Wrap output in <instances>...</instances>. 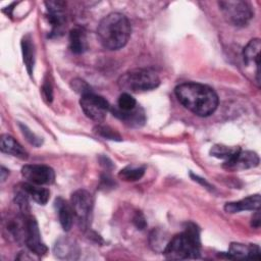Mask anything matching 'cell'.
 Wrapping results in <instances>:
<instances>
[{
  "instance_id": "1",
  "label": "cell",
  "mask_w": 261,
  "mask_h": 261,
  "mask_svg": "<svg viewBox=\"0 0 261 261\" xmlns=\"http://www.w3.org/2000/svg\"><path fill=\"white\" fill-rule=\"evenodd\" d=\"M178 102L198 116H209L218 106V96L209 86L199 83H184L175 90Z\"/></svg>"
},
{
  "instance_id": "2",
  "label": "cell",
  "mask_w": 261,
  "mask_h": 261,
  "mask_svg": "<svg viewBox=\"0 0 261 261\" xmlns=\"http://www.w3.org/2000/svg\"><path fill=\"white\" fill-rule=\"evenodd\" d=\"M130 32V23L126 16L119 12H111L100 20L97 36L105 49L118 50L125 46Z\"/></svg>"
},
{
  "instance_id": "3",
  "label": "cell",
  "mask_w": 261,
  "mask_h": 261,
  "mask_svg": "<svg viewBox=\"0 0 261 261\" xmlns=\"http://www.w3.org/2000/svg\"><path fill=\"white\" fill-rule=\"evenodd\" d=\"M200 232L194 223H188L185 230L174 236L166 245L163 254L169 260L196 259L200 257Z\"/></svg>"
},
{
  "instance_id": "4",
  "label": "cell",
  "mask_w": 261,
  "mask_h": 261,
  "mask_svg": "<svg viewBox=\"0 0 261 261\" xmlns=\"http://www.w3.org/2000/svg\"><path fill=\"white\" fill-rule=\"evenodd\" d=\"M119 89L126 93H142L156 89L160 85L158 74L148 68H136L124 72L117 81Z\"/></svg>"
},
{
  "instance_id": "5",
  "label": "cell",
  "mask_w": 261,
  "mask_h": 261,
  "mask_svg": "<svg viewBox=\"0 0 261 261\" xmlns=\"http://www.w3.org/2000/svg\"><path fill=\"white\" fill-rule=\"evenodd\" d=\"M218 6L225 20L234 27L247 25L254 15V10L247 1H219Z\"/></svg>"
},
{
  "instance_id": "6",
  "label": "cell",
  "mask_w": 261,
  "mask_h": 261,
  "mask_svg": "<svg viewBox=\"0 0 261 261\" xmlns=\"http://www.w3.org/2000/svg\"><path fill=\"white\" fill-rule=\"evenodd\" d=\"M92 195L86 190H77L71 195L70 205L81 229L86 230L91 222L93 211Z\"/></svg>"
},
{
  "instance_id": "7",
  "label": "cell",
  "mask_w": 261,
  "mask_h": 261,
  "mask_svg": "<svg viewBox=\"0 0 261 261\" xmlns=\"http://www.w3.org/2000/svg\"><path fill=\"white\" fill-rule=\"evenodd\" d=\"M80 104L86 116L97 122L103 121L107 112L110 110V105L107 100L93 92L83 95Z\"/></svg>"
},
{
  "instance_id": "8",
  "label": "cell",
  "mask_w": 261,
  "mask_h": 261,
  "mask_svg": "<svg viewBox=\"0 0 261 261\" xmlns=\"http://www.w3.org/2000/svg\"><path fill=\"white\" fill-rule=\"evenodd\" d=\"M21 175L28 182L38 186L51 185L55 179L54 170L44 164H27L21 168Z\"/></svg>"
},
{
  "instance_id": "9",
  "label": "cell",
  "mask_w": 261,
  "mask_h": 261,
  "mask_svg": "<svg viewBox=\"0 0 261 261\" xmlns=\"http://www.w3.org/2000/svg\"><path fill=\"white\" fill-rule=\"evenodd\" d=\"M25 245L31 252L38 256H42L47 253L48 249L41 239L40 229L36 219L28 215L27 216V230H25Z\"/></svg>"
},
{
  "instance_id": "10",
  "label": "cell",
  "mask_w": 261,
  "mask_h": 261,
  "mask_svg": "<svg viewBox=\"0 0 261 261\" xmlns=\"http://www.w3.org/2000/svg\"><path fill=\"white\" fill-rule=\"evenodd\" d=\"M259 164V156L253 151L240 150L230 159L224 161L223 167L227 170H244L254 168Z\"/></svg>"
},
{
  "instance_id": "11",
  "label": "cell",
  "mask_w": 261,
  "mask_h": 261,
  "mask_svg": "<svg viewBox=\"0 0 261 261\" xmlns=\"http://www.w3.org/2000/svg\"><path fill=\"white\" fill-rule=\"evenodd\" d=\"M48 11V20L52 27L51 35L58 36L62 33L64 24L63 8L65 3L62 1H47L45 2Z\"/></svg>"
},
{
  "instance_id": "12",
  "label": "cell",
  "mask_w": 261,
  "mask_h": 261,
  "mask_svg": "<svg viewBox=\"0 0 261 261\" xmlns=\"http://www.w3.org/2000/svg\"><path fill=\"white\" fill-rule=\"evenodd\" d=\"M226 257L229 259H260V248L258 245H244L241 243H231Z\"/></svg>"
},
{
  "instance_id": "13",
  "label": "cell",
  "mask_w": 261,
  "mask_h": 261,
  "mask_svg": "<svg viewBox=\"0 0 261 261\" xmlns=\"http://www.w3.org/2000/svg\"><path fill=\"white\" fill-rule=\"evenodd\" d=\"M110 111L113 113V115L120 120L124 121L126 124L130 126H141L146 121L145 112L142 107L138 106L129 111H122L118 109L117 107H110Z\"/></svg>"
},
{
  "instance_id": "14",
  "label": "cell",
  "mask_w": 261,
  "mask_h": 261,
  "mask_svg": "<svg viewBox=\"0 0 261 261\" xmlns=\"http://www.w3.org/2000/svg\"><path fill=\"white\" fill-rule=\"evenodd\" d=\"M260 49H261V42L260 39H252L244 48L243 50V57L244 61L247 65H256V72H257V83L260 82L259 75V67H260Z\"/></svg>"
},
{
  "instance_id": "15",
  "label": "cell",
  "mask_w": 261,
  "mask_h": 261,
  "mask_svg": "<svg viewBox=\"0 0 261 261\" xmlns=\"http://www.w3.org/2000/svg\"><path fill=\"white\" fill-rule=\"evenodd\" d=\"M80 250L77 245L68 239H60L54 246V255L63 260L77 259Z\"/></svg>"
},
{
  "instance_id": "16",
  "label": "cell",
  "mask_w": 261,
  "mask_h": 261,
  "mask_svg": "<svg viewBox=\"0 0 261 261\" xmlns=\"http://www.w3.org/2000/svg\"><path fill=\"white\" fill-rule=\"evenodd\" d=\"M260 208V195H252L236 202H228L224 206V210L227 213H238L245 210L256 211Z\"/></svg>"
},
{
  "instance_id": "17",
  "label": "cell",
  "mask_w": 261,
  "mask_h": 261,
  "mask_svg": "<svg viewBox=\"0 0 261 261\" xmlns=\"http://www.w3.org/2000/svg\"><path fill=\"white\" fill-rule=\"evenodd\" d=\"M0 149L3 153L10 154L19 159L25 160L28 159V152L23 149V147L14 140L13 137L9 135H2L0 140Z\"/></svg>"
},
{
  "instance_id": "18",
  "label": "cell",
  "mask_w": 261,
  "mask_h": 261,
  "mask_svg": "<svg viewBox=\"0 0 261 261\" xmlns=\"http://www.w3.org/2000/svg\"><path fill=\"white\" fill-rule=\"evenodd\" d=\"M55 207L57 209L59 221L62 228L65 231H68L71 228V225L73 222V216H74L71 205L68 204L62 198H57L55 200Z\"/></svg>"
},
{
  "instance_id": "19",
  "label": "cell",
  "mask_w": 261,
  "mask_h": 261,
  "mask_svg": "<svg viewBox=\"0 0 261 261\" xmlns=\"http://www.w3.org/2000/svg\"><path fill=\"white\" fill-rule=\"evenodd\" d=\"M19 187L24 191V193L30 198H32L36 203L40 205H45L50 198L49 190L42 188L41 186L34 185L31 182H24L21 184Z\"/></svg>"
},
{
  "instance_id": "20",
  "label": "cell",
  "mask_w": 261,
  "mask_h": 261,
  "mask_svg": "<svg viewBox=\"0 0 261 261\" xmlns=\"http://www.w3.org/2000/svg\"><path fill=\"white\" fill-rule=\"evenodd\" d=\"M21 52L28 73L32 75L35 65V46L30 35L24 36L21 40Z\"/></svg>"
},
{
  "instance_id": "21",
  "label": "cell",
  "mask_w": 261,
  "mask_h": 261,
  "mask_svg": "<svg viewBox=\"0 0 261 261\" xmlns=\"http://www.w3.org/2000/svg\"><path fill=\"white\" fill-rule=\"evenodd\" d=\"M69 48H70L71 52H73L75 54L84 53L87 50V48H88L87 37L83 30L75 28L70 31V33H69Z\"/></svg>"
},
{
  "instance_id": "22",
  "label": "cell",
  "mask_w": 261,
  "mask_h": 261,
  "mask_svg": "<svg viewBox=\"0 0 261 261\" xmlns=\"http://www.w3.org/2000/svg\"><path fill=\"white\" fill-rule=\"evenodd\" d=\"M145 169V166L141 165H127L119 171L118 176L125 181H136L142 178Z\"/></svg>"
},
{
  "instance_id": "23",
  "label": "cell",
  "mask_w": 261,
  "mask_h": 261,
  "mask_svg": "<svg viewBox=\"0 0 261 261\" xmlns=\"http://www.w3.org/2000/svg\"><path fill=\"white\" fill-rule=\"evenodd\" d=\"M240 150H241L240 147H229V146L217 144L210 149V154L213 157H216L218 159H223L226 161L230 159L232 156H234Z\"/></svg>"
},
{
  "instance_id": "24",
  "label": "cell",
  "mask_w": 261,
  "mask_h": 261,
  "mask_svg": "<svg viewBox=\"0 0 261 261\" xmlns=\"http://www.w3.org/2000/svg\"><path fill=\"white\" fill-rule=\"evenodd\" d=\"M116 107L122 111H129L137 107V101L129 93L122 92L118 97Z\"/></svg>"
},
{
  "instance_id": "25",
  "label": "cell",
  "mask_w": 261,
  "mask_h": 261,
  "mask_svg": "<svg viewBox=\"0 0 261 261\" xmlns=\"http://www.w3.org/2000/svg\"><path fill=\"white\" fill-rule=\"evenodd\" d=\"M94 132L99 135L100 137L107 139V140H112V141H121V137L119 136V134H117L114 129H112L110 126L108 125H104V124H98L95 126Z\"/></svg>"
},
{
  "instance_id": "26",
  "label": "cell",
  "mask_w": 261,
  "mask_h": 261,
  "mask_svg": "<svg viewBox=\"0 0 261 261\" xmlns=\"http://www.w3.org/2000/svg\"><path fill=\"white\" fill-rule=\"evenodd\" d=\"M18 126L21 130V134L23 135L24 139L32 145L36 146V147H39L40 145H42V138L38 137L36 134H34L33 132H31V129L25 125V124H22V123H18Z\"/></svg>"
},
{
  "instance_id": "27",
  "label": "cell",
  "mask_w": 261,
  "mask_h": 261,
  "mask_svg": "<svg viewBox=\"0 0 261 261\" xmlns=\"http://www.w3.org/2000/svg\"><path fill=\"white\" fill-rule=\"evenodd\" d=\"M71 87L72 89L80 93L82 96L85 95V94H88V93H91V88L90 86L83 80H80V79H75L73 81H71Z\"/></svg>"
},
{
  "instance_id": "28",
  "label": "cell",
  "mask_w": 261,
  "mask_h": 261,
  "mask_svg": "<svg viewBox=\"0 0 261 261\" xmlns=\"http://www.w3.org/2000/svg\"><path fill=\"white\" fill-rule=\"evenodd\" d=\"M134 224L138 227V229H144L147 225L146 223V220H145V217L144 215L141 213V212H137L136 215L134 216Z\"/></svg>"
},
{
  "instance_id": "29",
  "label": "cell",
  "mask_w": 261,
  "mask_h": 261,
  "mask_svg": "<svg viewBox=\"0 0 261 261\" xmlns=\"http://www.w3.org/2000/svg\"><path fill=\"white\" fill-rule=\"evenodd\" d=\"M42 91H43V95L47 99V101L51 102L52 101V87H51L50 83H48V82L45 83L42 88Z\"/></svg>"
},
{
  "instance_id": "30",
  "label": "cell",
  "mask_w": 261,
  "mask_h": 261,
  "mask_svg": "<svg viewBox=\"0 0 261 261\" xmlns=\"http://www.w3.org/2000/svg\"><path fill=\"white\" fill-rule=\"evenodd\" d=\"M260 220H261V218H260V212H259V209H258V210H256L255 214H254L253 217H252V221H251L252 226L255 227V228H258V227L260 226V222H261Z\"/></svg>"
},
{
  "instance_id": "31",
  "label": "cell",
  "mask_w": 261,
  "mask_h": 261,
  "mask_svg": "<svg viewBox=\"0 0 261 261\" xmlns=\"http://www.w3.org/2000/svg\"><path fill=\"white\" fill-rule=\"evenodd\" d=\"M191 176L194 178V180H196V181H198V182H200L202 186H204V187H206V188H208V189H211V186L206 181V180H204L203 178H201V177H199L198 175H194L193 173H191Z\"/></svg>"
},
{
  "instance_id": "32",
  "label": "cell",
  "mask_w": 261,
  "mask_h": 261,
  "mask_svg": "<svg viewBox=\"0 0 261 261\" xmlns=\"http://www.w3.org/2000/svg\"><path fill=\"white\" fill-rule=\"evenodd\" d=\"M0 173H1V181H4L6 179V176L9 174V170H7L5 167L1 166Z\"/></svg>"
}]
</instances>
